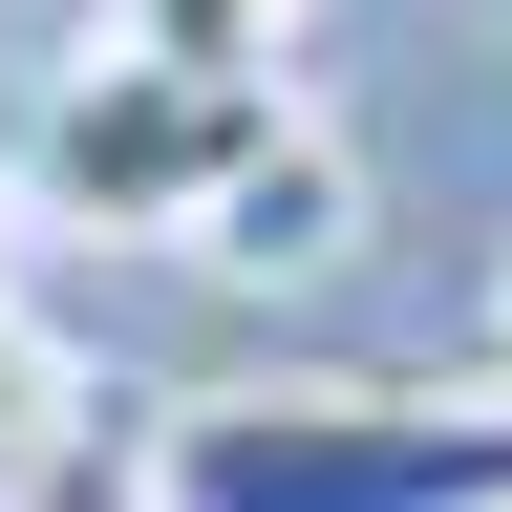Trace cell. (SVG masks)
I'll use <instances>...</instances> for the list:
<instances>
[{
	"label": "cell",
	"instance_id": "obj_1",
	"mask_svg": "<svg viewBox=\"0 0 512 512\" xmlns=\"http://www.w3.org/2000/svg\"><path fill=\"white\" fill-rule=\"evenodd\" d=\"M128 470L150 512H512V384H192Z\"/></svg>",
	"mask_w": 512,
	"mask_h": 512
},
{
	"label": "cell",
	"instance_id": "obj_2",
	"mask_svg": "<svg viewBox=\"0 0 512 512\" xmlns=\"http://www.w3.org/2000/svg\"><path fill=\"white\" fill-rule=\"evenodd\" d=\"M278 150V86H192V64H64L43 128H22V171H0V214H43V235H214V192Z\"/></svg>",
	"mask_w": 512,
	"mask_h": 512
},
{
	"label": "cell",
	"instance_id": "obj_3",
	"mask_svg": "<svg viewBox=\"0 0 512 512\" xmlns=\"http://www.w3.org/2000/svg\"><path fill=\"white\" fill-rule=\"evenodd\" d=\"M342 214H363V192H342V150L278 107V150L214 192V235H192V256H214V278H320V256H342Z\"/></svg>",
	"mask_w": 512,
	"mask_h": 512
},
{
	"label": "cell",
	"instance_id": "obj_4",
	"mask_svg": "<svg viewBox=\"0 0 512 512\" xmlns=\"http://www.w3.org/2000/svg\"><path fill=\"white\" fill-rule=\"evenodd\" d=\"M278 22H299V0H107V43L128 64H192V86H256Z\"/></svg>",
	"mask_w": 512,
	"mask_h": 512
},
{
	"label": "cell",
	"instance_id": "obj_5",
	"mask_svg": "<svg viewBox=\"0 0 512 512\" xmlns=\"http://www.w3.org/2000/svg\"><path fill=\"white\" fill-rule=\"evenodd\" d=\"M64 427H86V363H64V320H43V299H0V470H43Z\"/></svg>",
	"mask_w": 512,
	"mask_h": 512
},
{
	"label": "cell",
	"instance_id": "obj_6",
	"mask_svg": "<svg viewBox=\"0 0 512 512\" xmlns=\"http://www.w3.org/2000/svg\"><path fill=\"white\" fill-rule=\"evenodd\" d=\"M0 512H150V470H128V427L86 406V427L43 448V470H0Z\"/></svg>",
	"mask_w": 512,
	"mask_h": 512
},
{
	"label": "cell",
	"instance_id": "obj_7",
	"mask_svg": "<svg viewBox=\"0 0 512 512\" xmlns=\"http://www.w3.org/2000/svg\"><path fill=\"white\" fill-rule=\"evenodd\" d=\"M0 299H22V214H0Z\"/></svg>",
	"mask_w": 512,
	"mask_h": 512
},
{
	"label": "cell",
	"instance_id": "obj_8",
	"mask_svg": "<svg viewBox=\"0 0 512 512\" xmlns=\"http://www.w3.org/2000/svg\"><path fill=\"white\" fill-rule=\"evenodd\" d=\"M491 384H512V299H491Z\"/></svg>",
	"mask_w": 512,
	"mask_h": 512
}]
</instances>
